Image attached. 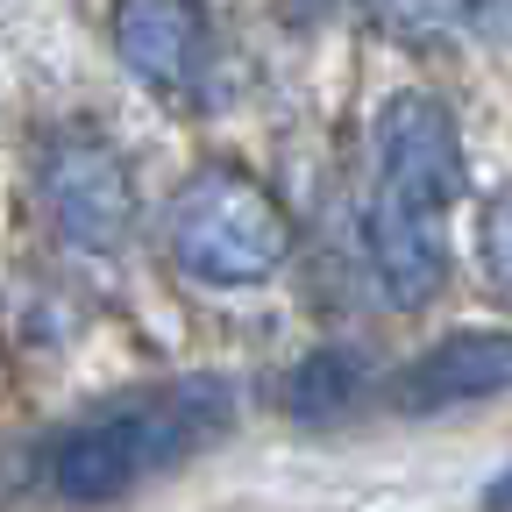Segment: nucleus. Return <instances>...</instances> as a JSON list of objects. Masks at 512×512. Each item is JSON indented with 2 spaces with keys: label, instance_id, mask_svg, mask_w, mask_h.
I'll use <instances>...</instances> for the list:
<instances>
[{
  "label": "nucleus",
  "instance_id": "1",
  "mask_svg": "<svg viewBox=\"0 0 512 512\" xmlns=\"http://www.w3.org/2000/svg\"><path fill=\"white\" fill-rule=\"evenodd\" d=\"M221 420H228V392L214 377H185L178 392L150 406H128V413H107V420H86L79 434H64L50 448V491L72 505L128 498L157 470H171L192 441H207Z\"/></svg>",
  "mask_w": 512,
  "mask_h": 512
},
{
  "label": "nucleus",
  "instance_id": "2",
  "mask_svg": "<svg viewBox=\"0 0 512 512\" xmlns=\"http://www.w3.org/2000/svg\"><path fill=\"white\" fill-rule=\"evenodd\" d=\"M178 271L200 285H264L292 256V221L264 185L235 164H207L178 185V200L164 214Z\"/></svg>",
  "mask_w": 512,
  "mask_h": 512
},
{
  "label": "nucleus",
  "instance_id": "3",
  "mask_svg": "<svg viewBox=\"0 0 512 512\" xmlns=\"http://www.w3.org/2000/svg\"><path fill=\"white\" fill-rule=\"evenodd\" d=\"M370 150H377V192L370 200H392L413 214H448L463 192V136H456V114H448L434 93H392L377 107L370 128Z\"/></svg>",
  "mask_w": 512,
  "mask_h": 512
},
{
  "label": "nucleus",
  "instance_id": "4",
  "mask_svg": "<svg viewBox=\"0 0 512 512\" xmlns=\"http://www.w3.org/2000/svg\"><path fill=\"white\" fill-rule=\"evenodd\" d=\"M43 200L64 228V242L79 249H121L128 228H136V185H128V164L93 143V136H57L43 150Z\"/></svg>",
  "mask_w": 512,
  "mask_h": 512
},
{
  "label": "nucleus",
  "instance_id": "5",
  "mask_svg": "<svg viewBox=\"0 0 512 512\" xmlns=\"http://www.w3.org/2000/svg\"><path fill=\"white\" fill-rule=\"evenodd\" d=\"M114 50L150 93H200L207 79V22L192 0H114Z\"/></svg>",
  "mask_w": 512,
  "mask_h": 512
},
{
  "label": "nucleus",
  "instance_id": "6",
  "mask_svg": "<svg viewBox=\"0 0 512 512\" xmlns=\"http://www.w3.org/2000/svg\"><path fill=\"white\" fill-rule=\"evenodd\" d=\"M512 384V335L477 328V335H448L434 342L406 377H399V413H448V406H477Z\"/></svg>",
  "mask_w": 512,
  "mask_h": 512
},
{
  "label": "nucleus",
  "instance_id": "7",
  "mask_svg": "<svg viewBox=\"0 0 512 512\" xmlns=\"http://www.w3.org/2000/svg\"><path fill=\"white\" fill-rule=\"evenodd\" d=\"M363 249H370V271L384 285L392 306H427L448 278V235L441 214H413L392 200H370L363 214Z\"/></svg>",
  "mask_w": 512,
  "mask_h": 512
},
{
  "label": "nucleus",
  "instance_id": "8",
  "mask_svg": "<svg viewBox=\"0 0 512 512\" xmlns=\"http://www.w3.org/2000/svg\"><path fill=\"white\" fill-rule=\"evenodd\" d=\"M356 377H363L356 349H313V356H299L292 377H285V413L292 420H335L356 399Z\"/></svg>",
  "mask_w": 512,
  "mask_h": 512
},
{
  "label": "nucleus",
  "instance_id": "9",
  "mask_svg": "<svg viewBox=\"0 0 512 512\" xmlns=\"http://www.w3.org/2000/svg\"><path fill=\"white\" fill-rule=\"evenodd\" d=\"M477 256H484V271L512 292V185L491 192V207H484V221H477Z\"/></svg>",
  "mask_w": 512,
  "mask_h": 512
},
{
  "label": "nucleus",
  "instance_id": "10",
  "mask_svg": "<svg viewBox=\"0 0 512 512\" xmlns=\"http://www.w3.org/2000/svg\"><path fill=\"white\" fill-rule=\"evenodd\" d=\"M463 22H484V29H512V0H463Z\"/></svg>",
  "mask_w": 512,
  "mask_h": 512
},
{
  "label": "nucleus",
  "instance_id": "11",
  "mask_svg": "<svg viewBox=\"0 0 512 512\" xmlns=\"http://www.w3.org/2000/svg\"><path fill=\"white\" fill-rule=\"evenodd\" d=\"M484 498H491V512H512V470H505V477H498Z\"/></svg>",
  "mask_w": 512,
  "mask_h": 512
},
{
  "label": "nucleus",
  "instance_id": "12",
  "mask_svg": "<svg viewBox=\"0 0 512 512\" xmlns=\"http://www.w3.org/2000/svg\"><path fill=\"white\" fill-rule=\"evenodd\" d=\"M306 8H313V0H306Z\"/></svg>",
  "mask_w": 512,
  "mask_h": 512
}]
</instances>
